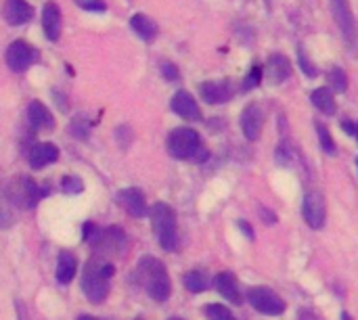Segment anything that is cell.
<instances>
[{
	"instance_id": "obj_1",
	"label": "cell",
	"mask_w": 358,
	"mask_h": 320,
	"mask_svg": "<svg viewBox=\"0 0 358 320\" xmlns=\"http://www.w3.org/2000/svg\"><path fill=\"white\" fill-rule=\"evenodd\" d=\"M115 275L113 264L107 262L103 256H92L82 272V291L88 298L90 304H103L109 296L111 279Z\"/></svg>"
},
{
	"instance_id": "obj_2",
	"label": "cell",
	"mask_w": 358,
	"mask_h": 320,
	"mask_svg": "<svg viewBox=\"0 0 358 320\" xmlns=\"http://www.w3.org/2000/svg\"><path fill=\"white\" fill-rule=\"evenodd\" d=\"M136 279L145 287L149 298H153L155 302H166L170 298V291H172L170 275L162 260L153 256H143L136 268Z\"/></svg>"
},
{
	"instance_id": "obj_3",
	"label": "cell",
	"mask_w": 358,
	"mask_h": 320,
	"mask_svg": "<svg viewBox=\"0 0 358 320\" xmlns=\"http://www.w3.org/2000/svg\"><path fill=\"white\" fill-rule=\"evenodd\" d=\"M151 226L159 239V245L166 252L178 249V231H176V214L168 203H155L151 208Z\"/></svg>"
},
{
	"instance_id": "obj_4",
	"label": "cell",
	"mask_w": 358,
	"mask_h": 320,
	"mask_svg": "<svg viewBox=\"0 0 358 320\" xmlns=\"http://www.w3.org/2000/svg\"><path fill=\"white\" fill-rule=\"evenodd\" d=\"M168 151L176 159H203L206 151L201 149V138L191 128H176L168 136Z\"/></svg>"
},
{
	"instance_id": "obj_5",
	"label": "cell",
	"mask_w": 358,
	"mask_h": 320,
	"mask_svg": "<svg viewBox=\"0 0 358 320\" xmlns=\"http://www.w3.org/2000/svg\"><path fill=\"white\" fill-rule=\"evenodd\" d=\"M6 197L10 201V205L17 210H34L40 199L44 197V191L27 176H21V178H15L6 189Z\"/></svg>"
},
{
	"instance_id": "obj_6",
	"label": "cell",
	"mask_w": 358,
	"mask_h": 320,
	"mask_svg": "<svg viewBox=\"0 0 358 320\" xmlns=\"http://www.w3.org/2000/svg\"><path fill=\"white\" fill-rule=\"evenodd\" d=\"M92 243V247L99 252L96 256H115V254H122L124 247H126V235L120 226H109L105 231L96 228L94 235L88 239Z\"/></svg>"
},
{
	"instance_id": "obj_7",
	"label": "cell",
	"mask_w": 358,
	"mask_h": 320,
	"mask_svg": "<svg viewBox=\"0 0 358 320\" xmlns=\"http://www.w3.org/2000/svg\"><path fill=\"white\" fill-rule=\"evenodd\" d=\"M248 302L252 304L254 310L266 317H279L285 312V302L268 287H252L248 291Z\"/></svg>"
},
{
	"instance_id": "obj_8",
	"label": "cell",
	"mask_w": 358,
	"mask_h": 320,
	"mask_svg": "<svg viewBox=\"0 0 358 320\" xmlns=\"http://www.w3.org/2000/svg\"><path fill=\"white\" fill-rule=\"evenodd\" d=\"M329 4L334 10V19L342 31V38L346 40V44L350 48H355V44H357V21H355L350 0H329Z\"/></svg>"
},
{
	"instance_id": "obj_9",
	"label": "cell",
	"mask_w": 358,
	"mask_h": 320,
	"mask_svg": "<svg viewBox=\"0 0 358 320\" xmlns=\"http://www.w3.org/2000/svg\"><path fill=\"white\" fill-rule=\"evenodd\" d=\"M115 201L122 205V210L132 216V218H145L149 214V208H147V199H145V193L141 189H122L117 195H115Z\"/></svg>"
},
{
	"instance_id": "obj_10",
	"label": "cell",
	"mask_w": 358,
	"mask_h": 320,
	"mask_svg": "<svg viewBox=\"0 0 358 320\" xmlns=\"http://www.w3.org/2000/svg\"><path fill=\"white\" fill-rule=\"evenodd\" d=\"M302 214L306 224L313 231H321L325 226V216H327V205L321 193H308L304 197V205H302Z\"/></svg>"
},
{
	"instance_id": "obj_11",
	"label": "cell",
	"mask_w": 358,
	"mask_h": 320,
	"mask_svg": "<svg viewBox=\"0 0 358 320\" xmlns=\"http://www.w3.org/2000/svg\"><path fill=\"white\" fill-rule=\"evenodd\" d=\"M264 126V111L258 103H250L241 113V130L248 140H258Z\"/></svg>"
},
{
	"instance_id": "obj_12",
	"label": "cell",
	"mask_w": 358,
	"mask_h": 320,
	"mask_svg": "<svg viewBox=\"0 0 358 320\" xmlns=\"http://www.w3.org/2000/svg\"><path fill=\"white\" fill-rule=\"evenodd\" d=\"M6 63L13 71H25L34 63V50L29 48L27 42L17 40L6 50Z\"/></svg>"
},
{
	"instance_id": "obj_13",
	"label": "cell",
	"mask_w": 358,
	"mask_h": 320,
	"mask_svg": "<svg viewBox=\"0 0 358 320\" xmlns=\"http://www.w3.org/2000/svg\"><path fill=\"white\" fill-rule=\"evenodd\" d=\"M172 111L189 122H199L201 119V111L197 101L187 92V90H178L172 99Z\"/></svg>"
},
{
	"instance_id": "obj_14",
	"label": "cell",
	"mask_w": 358,
	"mask_h": 320,
	"mask_svg": "<svg viewBox=\"0 0 358 320\" xmlns=\"http://www.w3.org/2000/svg\"><path fill=\"white\" fill-rule=\"evenodd\" d=\"M59 159V149L52 143H38L29 151V166L34 170H42L48 163H55Z\"/></svg>"
},
{
	"instance_id": "obj_15",
	"label": "cell",
	"mask_w": 358,
	"mask_h": 320,
	"mask_svg": "<svg viewBox=\"0 0 358 320\" xmlns=\"http://www.w3.org/2000/svg\"><path fill=\"white\" fill-rule=\"evenodd\" d=\"M199 92H201L203 101L210 103V105L227 103L233 96V88H231L229 82H206V84L199 86Z\"/></svg>"
},
{
	"instance_id": "obj_16",
	"label": "cell",
	"mask_w": 358,
	"mask_h": 320,
	"mask_svg": "<svg viewBox=\"0 0 358 320\" xmlns=\"http://www.w3.org/2000/svg\"><path fill=\"white\" fill-rule=\"evenodd\" d=\"M27 119L34 128L38 130H52L55 128V117L48 111V107L40 101H31L27 107Z\"/></svg>"
},
{
	"instance_id": "obj_17",
	"label": "cell",
	"mask_w": 358,
	"mask_h": 320,
	"mask_svg": "<svg viewBox=\"0 0 358 320\" xmlns=\"http://www.w3.org/2000/svg\"><path fill=\"white\" fill-rule=\"evenodd\" d=\"M34 8L25 0H6L4 2V19L10 25H23L31 19Z\"/></svg>"
},
{
	"instance_id": "obj_18",
	"label": "cell",
	"mask_w": 358,
	"mask_h": 320,
	"mask_svg": "<svg viewBox=\"0 0 358 320\" xmlns=\"http://www.w3.org/2000/svg\"><path fill=\"white\" fill-rule=\"evenodd\" d=\"M42 29L48 40H57L61 34V10L55 2H46L42 10Z\"/></svg>"
},
{
	"instance_id": "obj_19",
	"label": "cell",
	"mask_w": 358,
	"mask_h": 320,
	"mask_svg": "<svg viewBox=\"0 0 358 320\" xmlns=\"http://www.w3.org/2000/svg\"><path fill=\"white\" fill-rule=\"evenodd\" d=\"M214 287L216 291L227 298L229 302L233 304H241V296H239V285H237V279L233 272H220L216 279H214Z\"/></svg>"
},
{
	"instance_id": "obj_20",
	"label": "cell",
	"mask_w": 358,
	"mask_h": 320,
	"mask_svg": "<svg viewBox=\"0 0 358 320\" xmlns=\"http://www.w3.org/2000/svg\"><path fill=\"white\" fill-rule=\"evenodd\" d=\"M76 270H78L76 256L71 252H61L59 254V260H57V281L61 285H67L76 277Z\"/></svg>"
},
{
	"instance_id": "obj_21",
	"label": "cell",
	"mask_w": 358,
	"mask_h": 320,
	"mask_svg": "<svg viewBox=\"0 0 358 320\" xmlns=\"http://www.w3.org/2000/svg\"><path fill=\"white\" fill-rule=\"evenodd\" d=\"M268 75L273 82H285L292 75V61L285 54H271L268 59Z\"/></svg>"
},
{
	"instance_id": "obj_22",
	"label": "cell",
	"mask_w": 358,
	"mask_h": 320,
	"mask_svg": "<svg viewBox=\"0 0 358 320\" xmlns=\"http://www.w3.org/2000/svg\"><path fill=\"white\" fill-rule=\"evenodd\" d=\"M310 101H313V105H315L321 113H325V115H334L336 109H338L336 96H334V92H331L329 88H317V90H313V92H310Z\"/></svg>"
},
{
	"instance_id": "obj_23",
	"label": "cell",
	"mask_w": 358,
	"mask_h": 320,
	"mask_svg": "<svg viewBox=\"0 0 358 320\" xmlns=\"http://www.w3.org/2000/svg\"><path fill=\"white\" fill-rule=\"evenodd\" d=\"M130 27L143 38V40H153L155 34H157V25L155 21H151L145 13H136L132 19H130Z\"/></svg>"
},
{
	"instance_id": "obj_24",
	"label": "cell",
	"mask_w": 358,
	"mask_h": 320,
	"mask_svg": "<svg viewBox=\"0 0 358 320\" xmlns=\"http://www.w3.org/2000/svg\"><path fill=\"white\" fill-rule=\"evenodd\" d=\"M185 287L191 293H201L210 287V277L203 270H191L185 275Z\"/></svg>"
},
{
	"instance_id": "obj_25",
	"label": "cell",
	"mask_w": 358,
	"mask_h": 320,
	"mask_svg": "<svg viewBox=\"0 0 358 320\" xmlns=\"http://www.w3.org/2000/svg\"><path fill=\"white\" fill-rule=\"evenodd\" d=\"M15 222V208L10 205L6 191L0 189V228H6Z\"/></svg>"
},
{
	"instance_id": "obj_26",
	"label": "cell",
	"mask_w": 358,
	"mask_h": 320,
	"mask_svg": "<svg viewBox=\"0 0 358 320\" xmlns=\"http://www.w3.org/2000/svg\"><path fill=\"white\" fill-rule=\"evenodd\" d=\"M317 134H319V140H321L323 151H325V153H329V155H336V153H338V149H336V140L331 138L329 130H327L321 122H317Z\"/></svg>"
},
{
	"instance_id": "obj_27",
	"label": "cell",
	"mask_w": 358,
	"mask_h": 320,
	"mask_svg": "<svg viewBox=\"0 0 358 320\" xmlns=\"http://www.w3.org/2000/svg\"><path fill=\"white\" fill-rule=\"evenodd\" d=\"M206 317H208V320H235L233 312L227 306H222V304L206 306Z\"/></svg>"
},
{
	"instance_id": "obj_28",
	"label": "cell",
	"mask_w": 358,
	"mask_h": 320,
	"mask_svg": "<svg viewBox=\"0 0 358 320\" xmlns=\"http://www.w3.org/2000/svg\"><path fill=\"white\" fill-rule=\"evenodd\" d=\"M329 84H331V88H334L336 92H344V90L348 88V78H346L344 69L334 67V69L329 71Z\"/></svg>"
},
{
	"instance_id": "obj_29",
	"label": "cell",
	"mask_w": 358,
	"mask_h": 320,
	"mask_svg": "<svg viewBox=\"0 0 358 320\" xmlns=\"http://www.w3.org/2000/svg\"><path fill=\"white\" fill-rule=\"evenodd\" d=\"M260 80H262V69H260L258 65H254V67L250 69L248 78L243 80V90H252V88H256V86L260 84Z\"/></svg>"
},
{
	"instance_id": "obj_30",
	"label": "cell",
	"mask_w": 358,
	"mask_h": 320,
	"mask_svg": "<svg viewBox=\"0 0 358 320\" xmlns=\"http://www.w3.org/2000/svg\"><path fill=\"white\" fill-rule=\"evenodd\" d=\"M80 8L84 10H92V13H105L107 10V4L105 0H73Z\"/></svg>"
},
{
	"instance_id": "obj_31",
	"label": "cell",
	"mask_w": 358,
	"mask_h": 320,
	"mask_svg": "<svg viewBox=\"0 0 358 320\" xmlns=\"http://www.w3.org/2000/svg\"><path fill=\"white\" fill-rule=\"evenodd\" d=\"M84 184L78 176H65L63 178V191L69 193V195H76V193H82Z\"/></svg>"
},
{
	"instance_id": "obj_32",
	"label": "cell",
	"mask_w": 358,
	"mask_h": 320,
	"mask_svg": "<svg viewBox=\"0 0 358 320\" xmlns=\"http://www.w3.org/2000/svg\"><path fill=\"white\" fill-rule=\"evenodd\" d=\"M298 61H300V67H302V71H304L306 75H310V78H315V75H317V67L313 65V61H310V59H306V54H304V50H302V48L298 50Z\"/></svg>"
},
{
	"instance_id": "obj_33",
	"label": "cell",
	"mask_w": 358,
	"mask_h": 320,
	"mask_svg": "<svg viewBox=\"0 0 358 320\" xmlns=\"http://www.w3.org/2000/svg\"><path fill=\"white\" fill-rule=\"evenodd\" d=\"M82 122H84L82 117H76L73 124H71V132H73L78 138H86V136H88V124L82 126Z\"/></svg>"
},
{
	"instance_id": "obj_34",
	"label": "cell",
	"mask_w": 358,
	"mask_h": 320,
	"mask_svg": "<svg viewBox=\"0 0 358 320\" xmlns=\"http://www.w3.org/2000/svg\"><path fill=\"white\" fill-rule=\"evenodd\" d=\"M162 73H164V78L170 80V82L178 80V69H176L172 63H164V65H162Z\"/></svg>"
},
{
	"instance_id": "obj_35",
	"label": "cell",
	"mask_w": 358,
	"mask_h": 320,
	"mask_svg": "<svg viewBox=\"0 0 358 320\" xmlns=\"http://www.w3.org/2000/svg\"><path fill=\"white\" fill-rule=\"evenodd\" d=\"M94 231H96V226H94L92 222H86V224H84V228H82V237H84V239L88 241V239H90V237L94 235Z\"/></svg>"
},
{
	"instance_id": "obj_36",
	"label": "cell",
	"mask_w": 358,
	"mask_h": 320,
	"mask_svg": "<svg viewBox=\"0 0 358 320\" xmlns=\"http://www.w3.org/2000/svg\"><path fill=\"white\" fill-rule=\"evenodd\" d=\"M300 320H321L315 312H308V310H302L300 312Z\"/></svg>"
},
{
	"instance_id": "obj_37",
	"label": "cell",
	"mask_w": 358,
	"mask_h": 320,
	"mask_svg": "<svg viewBox=\"0 0 358 320\" xmlns=\"http://www.w3.org/2000/svg\"><path fill=\"white\" fill-rule=\"evenodd\" d=\"M239 226H241V228L245 231V235H248L250 239H254V233H252V226H250L248 222H239Z\"/></svg>"
},
{
	"instance_id": "obj_38",
	"label": "cell",
	"mask_w": 358,
	"mask_h": 320,
	"mask_svg": "<svg viewBox=\"0 0 358 320\" xmlns=\"http://www.w3.org/2000/svg\"><path fill=\"white\" fill-rule=\"evenodd\" d=\"M262 216H264V220H266L268 224H273V222H275V216H271V212H268V210H262Z\"/></svg>"
},
{
	"instance_id": "obj_39",
	"label": "cell",
	"mask_w": 358,
	"mask_h": 320,
	"mask_svg": "<svg viewBox=\"0 0 358 320\" xmlns=\"http://www.w3.org/2000/svg\"><path fill=\"white\" fill-rule=\"evenodd\" d=\"M19 320H27L25 319V312H23V306L19 304Z\"/></svg>"
},
{
	"instance_id": "obj_40",
	"label": "cell",
	"mask_w": 358,
	"mask_h": 320,
	"mask_svg": "<svg viewBox=\"0 0 358 320\" xmlns=\"http://www.w3.org/2000/svg\"><path fill=\"white\" fill-rule=\"evenodd\" d=\"M78 320H101V319H94V317H88V314H82Z\"/></svg>"
},
{
	"instance_id": "obj_41",
	"label": "cell",
	"mask_w": 358,
	"mask_h": 320,
	"mask_svg": "<svg viewBox=\"0 0 358 320\" xmlns=\"http://www.w3.org/2000/svg\"><path fill=\"white\" fill-rule=\"evenodd\" d=\"M342 320H352V317H350L348 312H344V314H342Z\"/></svg>"
},
{
	"instance_id": "obj_42",
	"label": "cell",
	"mask_w": 358,
	"mask_h": 320,
	"mask_svg": "<svg viewBox=\"0 0 358 320\" xmlns=\"http://www.w3.org/2000/svg\"><path fill=\"white\" fill-rule=\"evenodd\" d=\"M357 136H358V126H357Z\"/></svg>"
},
{
	"instance_id": "obj_43",
	"label": "cell",
	"mask_w": 358,
	"mask_h": 320,
	"mask_svg": "<svg viewBox=\"0 0 358 320\" xmlns=\"http://www.w3.org/2000/svg\"><path fill=\"white\" fill-rule=\"evenodd\" d=\"M170 320H180V319H170Z\"/></svg>"
},
{
	"instance_id": "obj_44",
	"label": "cell",
	"mask_w": 358,
	"mask_h": 320,
	"mask_svg": "<svg viewBox=\"0 0 358 320\" xmlns=\"http://www.w3.org/2000/svg\"><path fill=\"white\" fill-rule=\"evenodd\" d=\"M138 320H141V319H138Z\"/></svg>"
}]
</instances>
